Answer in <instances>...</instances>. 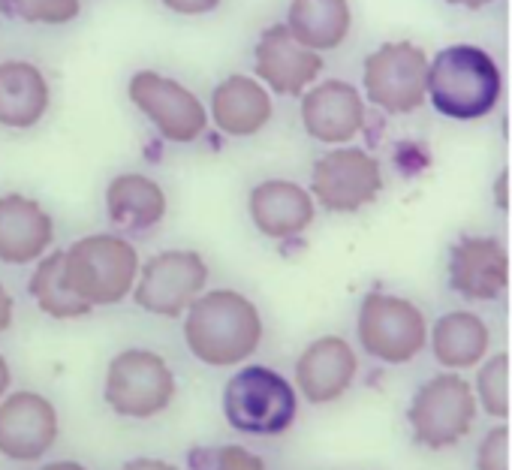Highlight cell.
Segmentation results:
<instances>
[{"mask_svg":"<svg viewBox=\"0 0 512 470\" xmlns=\"http://www.w3.org/2000/svg\"><path fill=\"white\" fill-rule=\"evenodd\" d=\"M79 10V0H0V16L31 25H67Z\"/></svg>","mask_w":512,"mask_h":470,"instance_id":"obj_25","label":"cell"},{"mask_svg":"<svg viewBox=\"0 0 512 470\" xmlns=\"http://www.w3.org/2000/svg\"><path fill=\"white\" fill-rule=\"evenodd\" d=\"M49 109V82L31 61L0 64V124L28 130L43 121Z\"/></svg>","mask_w":512,"mask_h":470,"instance_id":"obj_20","label":"cell"},{"mask_svg":"<svg viewBox=\"0 0 512 470\" xmlns=\"http://www.w3.org/2000/svg\"><path fill=\"white\" fill-rule=\"evenodd\" d=\"M163 7L178 16H205L220 7V0H163Z\"/></svg>","mask_w":512,"mask_h":470,"instance_id":"obj_29","label":"cell"},{"mask_svg":"<svg viewBox=\"0 0 512 470\" xmlns=\"http://www.w3.org/2000/svg\"><path fill=\"white\" fill-rule=\"evenodd\" d=\"M509 260L497 239L470 235L449 254V284L458 296L470 302H491L506 290Z\"/></svg>","mask_w":512,"mask_h":470,"instance_id":"obj_15","label":"cell"},{"mask_svg":"<svg viewBox=\"0 0 512 470\" xmlns=\"http://www.w3.org/2000/svg\"><path fill=\"white\" fill-rule=\"evenodd\" d=\"M476 416V398L470 383L458 374H440L419 386L407 407L413 437L428 449H446L458 443Z\"/></svg>","mask_w":512,"mask_h":470,"instance_id":"obj_8","label":"cell"},{"mask_svg":"<svg viewBox=\"0 0 512 470\" xmlns=\"http://www.w3.org/2000/svg\"><path fill=\"white\" fill-rule=\"evenodd\" d=\"M446 4L461 7V10H482V7H488V4H491V0H446Z\"/></svg>","mask_w":512,"mask_h":470,"instance_id":"obj_32","label":"cell"},{"mask_svg":"<svg viewBox=\"0 0 512 470\" xmlns=\"http://www.w3.org/2000/svg\"><path fill=\"white\" fill-rule=\"evenodd\" d=\"M52 235V217L37 199L22 193L0 196V263L25 266L40 260Z\"/></svg>","mask_w":512,"mask_h":470,"instance_id":"obj_16","label":"cell"},{"mask_svg":"<svg viewBox=\"0 0 512 470\" xmlns=\"http://www.w3.org/2000/svg\"><path fill=\"white\" fill-rule=\"evenodd\" d=\"M40 470H88V467H82L79 461H52V464H46Z\"/></svg>","mask_w":512,"mask_h":470,"instance_id":"obj_33","label":"cell"},{"mask_svg":"<svg viewBox=\"0 0 512 470\" xmlns=\"http://www.w3.org/2000/svg\"><path fill=\"white\" fill-rule=\"evenodd\" d=\"M142 272L136 248L112 232L88 235L67 251V281L88 305H118Z\"/></svg>","mask_w":512,"mask_h":470,"instance_id":"obj_4","label":"cell"},{"mask_svg":"<svg viewBox=\"0 0 512 470\" xmlns=\"http://www.w3.org/2000/svg\"><path fill=\"white\" fill-rule=\"evenodd\" d=\"M272 97L263 82L250 76H229L211 91V118L220 133L244 139L260 133L272 121Z\"/></svg>","mask_w":512,"mask_h":470,"instance_id":"obj_19","label":"cell"},{"mask_svg":"<svg viewBox=\"0 0 512 470\" xmlns=\"http://www.w3.org/2000/svg\"><path fill=\"white\" fill-rule=\"evenodd\" d=\"M58 437V413L37 392H16L0 404V452L13 461H37Z\"/></svg>","mask_w":512,"mask_h":470,"instance_id":"obj_13","label":"cell"},{"mask_svg":"<svg viewBox=\"0 0 512 470\" xmlns=\"http://www.w3.org/2000/svg\"><path fill=\"white\" fill-rule=\"evenodd\" d=\"M380 187V163L356 145L332 148L311 169V193L326 211H359L377 199Z\"/></svg>","mask_w":512,"mask_h":470,"instance_id":"obj_9","label":"cell"},{"mask_svg":"<svg viewBox=\"0 0 512 470\" xmlns=\"http://www.w3.org/2000/svg\"><path fill=\"white\" fill-rule=\"evenodd\" d=\"M31 299L55 320H76L91 314L94 305H88L67 281V251H55L40 260V266L31 275Z\"/></svg>","mask_w":512,"mask_h":470,"instance_id":"obj_24","label":"cell"},{"mask_svg":"<svg viewBox=\"0 0 512 470\" xmlns=\"http://www.w3.org/2000/svg\"><path fill=\"white\" fill-rule=\"evenodd\" d=\"M488 326L470 311H449L434 323L431 350L446 368H473L488 353Z\"/></svg>","mask_w":512,"mask_h":470,"instance_id":"obj_23","label":"cell"},{"mask_svg":"<svg viewBox=\"0 0 512 470\" xmlns=\"http://www.w3.org/2000/svg\"><path fill=\"white\" fill-rule=\"evenodd\" d=\"M253 67L269 91L293 97V94H305L317 82L323 70V58L320 52L308 49L302 40H296L287 25H275L256 40Z\"/></svg>","mask_w":512,"mask_h":470,"instance_id":"obj_12","label":"cell"},{"mask_svg":"<svg viewBox=\"0 0 512 470\" xmlns=\"http://www.w3.org/2000/svg\"><path fill=\"white\" fill-rule=\"evenodd\" d=\"M506 446H509V428L497 425L491 428L476 452V470H509L506 467Z\"/></svg>","mask_w":512,"mask_h":470,"instance_id":"obj_28","label":"cell"},{"mask_svg":"<svg viewBox=\"0 0 512 470\" xmlns=\"http://www.w3.org/2000/svg\"><path fill=\"white\" fill-rule=\"evenodd\" d=\"M127 94L133 106L160 130L163 139L184 145L205 133V124H208L205 106L181 82L154 70H139L130 79Z\"/></svg>","mask_w":512,"mask_h":470,"instance_id":"obj_11","label":"cell"},{"mask_svg":"<svg viewBox=\"0 0 512 470\" xmlns=\"http://www.w3.org/2000/svg\"><path fill=\"white\" fill-rule=\"evenodd\" d=\"M305 130L326 145L350 142L365 124V100L356 85L341 79L317 82L302 97Z\"/></svg>","mask_w":512,"mask_h":470,"instance_id":"obj_14","label":"cell"},{"mask_svg":"<svg viewBox=\"0 0 512 470\" xmlns=\"http://www.w3.org/2000/svg\"><path fill=\"white\" fill-rule=\"evenodd\" d=\"M184 338L199 362L214 368L238 365L260 347L263 320L247 296L235 290H211L187 308Z\"/></svg>","mask_w":512,"mask_h":470,"instance_id":"obj_1","label":"cell"},{"mask_svg":"<svg viewBox=\"0 0 512 470\" xmlns=\"http://www.w3.org/2000/svg\"><path fill=\"white\" fill-rule=\"evenodd\" d=\"M250 217L269 239H296L302 235L317 214L314 193L299 187L296 181L269 178L250 190Z\"/></svg>","mask_w":512,"mask_h":470,"instance_id":"obj_17","label":"cell"},{"mask_svg":"<svg viewBox=\"0 0 512 470\" xmlns=\"http://www.w3.org/2000/svg\"><path fill=\"white\" fill-rule=\"evenodd\" d=\"M106 404L130 419L163 413L175 395V377L163 356L151 350H124L106 371Z\"/></svg>","mask_w":512,"mask_h":470,"instance_id":"obj_7","label":"cell"},{"mask_svg":"<svg viewBox=\"0 0 512 470\" xmlns=\"http://www.w3.org/2000/svg\"><path fill=\"white\" fill-rule=\"evenodd\" d=\"M299 413L296 389L287 377L266 365L241 368L223 389L226 422L250 437H278Z\"/></svg>","mask_w":512,"mask_h":470,"instance_id":"obj_3","label":"cell"},{"mask_svg":"<svg viewBox=\"0 0 512 470\" xmlns=\"http://www.w3.org/2000/svg\"><path fill=\"white\" fill-rule=\"evenodd\" d=\"M506 371H509V359L503 353H497L494 359H488L479 374H476V392L479 401L485 407V413L503 419L509 416V395H506Z\"/></svg>","mask_w":512,"mask_h":470,"instance_id":"obj_27","label":"cell"},{"mask_svg":"<svg viewBox=\"0 0 512 470\" xmlns=\"http://www.w3.org/2000/svg\"><path fill=\"white\" fill-rule=\"evenodd\" d=\"M356 335L377 362L404 365L425 347V317L401 296L368 293L359 305Z\"/></svg>","mask_w":512,"mask_h":470,"instance_id":"obj_6","label":"cell"},{"mask_svg":"<svg viewBox=\"0 0 512 470\" xmlns=\"http://www.w3.org/2000/svg\"><path fill=\"white\" fill-rule=\"evenodd\" d=\"M350 4L347 0H293L287 10V28L314 52L338 49L350 34Z\"/></svg>","mask_w":512,"mask_h":470,"instance_id":"obj_22","label":"cell"},{"mask_svg":"<svg viewBox=\"0 0 512 470\" xmlns=\"http://www.w3.org/2000/svg\"><path fill=\"white\" fill-rule=\"evenodd\" d=\"M205 281L208 266L196 251H163L142 266L133 299L148 314L178 317L202 296Z\"/></svg>","mask_w":512,"mask_h":470,"instance_id":"obj_10","label":"cell"},{"mask_svg":"<svg viewBox=\"0 0 512 470\" xmlns=\"http://www.w3.org/2000/svg\"><path fill=\"white\" fill-rule=\"evenodd\" d=\"M190 470H266L263 458L244 446H196L187 455Z\"/></svg>","mask_w":512,"mask_h":470,"instance_id":"obj_26","label":"cell"},{"mask_svg":"<svg viewBox=\"0 0 512 470\" xmlns=\"http://www.w3.org/2000/svg\"><path fill=\"white\" fill-rule=\"evenodd\" d=\"M356 377V353L344 338L326 335L305 347L296 362V386L311 404L341 398Z\"/></svg>","mask_w":512,"mask_h":470,"instance_id":"obj_18","label":"cell"},{"mask_svg":"<svg viewBox=\"0 0 512 470\" xmlns=\"http://www.w3.org/2000/svg\"><path fill=\"white\" fill-rule=\"evenodd\" d=\"M106 214L121 232H148L166 214V193L154 178L124 172L106 187Z\"/></svg>","mask_w":512,"mask_h":470,"instance_id":"obj_21","label":"cell"},{"mask_svg":"<svg viewBox=\"0 0 512 470\" xmlns=\"http://www.w3.org/2000/svg\"><path fill=\"white\" fill-rule=\"evenodd\" d=\"M10 323H13V299L4 287H0V332H7Z\"/></svg>","mask_w":512,"mask_h":470,"instance_id":"obj_31","label":"cell"},{"mask_svg":"<svg viewBox=\"0 0 512 470\" xmlns=\"http://www.w3.org/2000/svg\"><path fill=\"white\" fill-rule=\"evenodd\" d=\"M7 386H10V368H7V359L0 356V395L7 392Z\"/></svg>","mask_w":512,"mask_h":470,"instance_id":"obj_34","label":"cell"},{"mask_svg":"<svg viewBox=\"0 0 512 470\" xmlns=\"http://www.w3.org/2000/svg\"><path fill=\"white\" fill-rule=\"evenodd\" d=\"M431 58L413 43L380 46L362 70L365 97L389 115H410L428 97Z\"/></svg>","mask_w":512,"mask_h":470,"instance_id":"obj_5","label":"cell"},{"mask_svg":"<svg viewBox=\"0 0 512 470\" xmlns=\"http://www.w3.org/2000/svg\"><path fill=\"white\" fill-rule=\"evenodd\" d=\"M121 470H178V467H172V464H166L160 458H133Z\"/></svg>","mask_w":512,"mask_h":470,"instance_id":"obj_30","label":"cell"},{"mask_svg":"<svg viewBox=\"0 0 512 470\" xmlns=\"http://www.w3.org/2000/svg\"><path fill=\"white\" fill-rule=\"evenodd\" d=\"M428 97L446 118H482L500 100V70L479 46H446L437 52V58H431Z\"/></svg>","mask_w":512,"mask_h":470,"instance_id":"obj_2","label":"cell"}]
</instances>
